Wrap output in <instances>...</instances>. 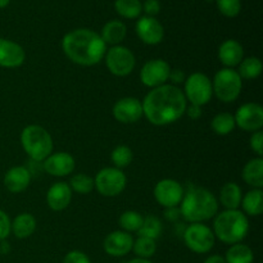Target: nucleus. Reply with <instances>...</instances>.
<instances>
[{"mask_svg":"<svg viewBox=\"0 0 263 263\" xmlns=\"http://www.w3.org/2000/svg\"><path fill=\"white\" fill-rule=\"evenodd\" d=\"M185 113L187 115V117L192 118V120H198V118L202 116V107H198V105L190 104L189 107H186Z\"/></svg>","mask_w":263,"mask_h":263,"instance_id":"obj_41","label":"nucleus"},{"mask_svg":"<svg viewBox=\"0 0 263 263\" xmlns=\"http://www.w3.org/2000/svg\"><path fill=\"white\" fill-rule=\"evenodd\" d=\"M143 116L154 126H167L179 121L186 110L184 92L176 85L164 84L154 87L141 102Z\"/></svg>","mask_w":263,"mask_h":263,"instance_id":"obj_1","label":"nucleus"},{"mask_svg":"<svg viewBox=\"0 0 263 263\" xmlns=\"http://www.w3.org/2000/svg\"><path fill=\"white\" fill-rule=\"evenodd\" d=\"M113 117L121 123H135L143 117V105L138 98L126 97L113 105Z\"/></svg>","mask_w":263,"mask_h":263,"instance_id":"obj_14","label":"nucleus"},{"mask_svg":"<svg viewBox=\"0 0 263 263\" xmlns=\"http://www.w3.org/2000/svg\"><path fill=\"white\" fill-rule=\"evenodd\" d=\"M212 231L222 243L230 246L241 243L249 233L248 217L239 210H225L215 216Z\"/></svg>","mask_w":263,"mask_h":263,"instance_id":"obj_4","label":"nucleus"},{"mask_svg":"<svg viewBox=\"0 0 263 263\" xmlns=\"http://www.w3.org/2000/svg\"><path fill=\"white\" fill-rule=\"evenodd\" d=\"M63 263H91L89 257L81 251H71L66 254Z\"/></svg>","mask_w":263,"mask_h":263,"instance_id":"obj_39","label":"nucleus"},{"mask_svg":"<svg viewBox=\"0 0 263 263\" xmlns=\"http://www.w3.org/2000/svg\"><path fill=\"white\" fill-rule=\"evenodd\" d=\"M184 84L182 92L186 98V102H189L190 104L203 107L211 102L213 95L212 81L207 74L202 72H194L185 79Z\"/></svg>","mask_w":263,"mask_h":263,"instance_id":"obj_7","label":"nucleus"},{"mask_svg":"<svg viewBox=\"0 0 263 263\" xmlns=\"http://www.w3.org/2000/svg\"><path fill=\"white\" fill-rule=\"evenodd\" d=\"M10 225H12V221H10L9 216L4 211L0 210V241L5 240L9 236V234L12 233Z\"/></svg>","mask_w":263,"mask_h":263,"instance_id":"obj_37","label":"nucleus"},{"mask_svg":"<svg viewBox=\"0 0 263 263\" xmlns=\"http://www.w3.org/2000/svg\"><path fill=\"white\" fill-rule=\"evenodd\" d=\"M134 154L131 148L127 145H118L113 149L112 154H110V159H112L113 164L116 168H125V167L130 166L133 162Z\"/></svg>","mask_w":263,"mask_h":263,"instance_id":"obj_35","label":"nucleus"},{"mask_svg":"<svg viewBox=\"0 0 263 263\" xmlns=\"http://www.w3.org/2000/svg\"><path fill=\"white\" fill-rule=\"evenodd\" d=\"M251 148L258 157L263 156V133L262 130L256 131L251 136Z\"/></svg>","mask_w":263,"mask_h":263,"instance_id":"obj_38","label":"nucleus"},{"mask_svg":"<svg viewBox=\"0 0 263 263\" xmlns=\"http://www.w3.org/2000/svg\"><path fill=\"white\" fill-rule=\"evenodd\" d=\"M204 263H226L225 257L220 256V254H213V256H210L207 259H205Z\"/></svg>","mask_w":263,"mask_h":263,"instance_id":"obj_44","label":"nucleus"},{"mask_svg":"<svg viewBox=\"0 0 263 263\" xmlns=\"http://www.w3.org/2000/svg\"><path fill=\"white\" fill-rule=\"evenodd\" d=\"M241 199H243V193L236 182H226L221 187L218 200L225 207V210H239Z\"/></svg>","mask_w":263,"mask_h":263,"instance_id":"obj_24","label":"nucleus"},{"mask_svg":"<svg viewBox=\"0 0 263 263\" xmlns=\"http://www.w3.org/2000/svg\"><path fill=\"white\" fill-rule=\"evenodd\" d=\"M241 177L244 181L253 186V189H262L263 187V159L262 157L251 159L243 167Z\"/></svg>","mask_w":263,"mask_h":263,"instance_id":"obj_22","label":"nucleus"},{"mask_svg":"<svg viewBox=\"0 0 263 263\" xmlns=\"http://www.w3.org/2000/svg\"><path fill=\"white\" fill-rule=\"evenodd\" d=\"M127 263H152V262L149 261V259H145V258H138V257H136V258L131 259V261H128Z\"/></svg>","mask_w":263,"mask_h":263,"instance_id":"obj_45","label":"nucleus"},{"mask_svg":"<svg viewBox=\"0 0 263 263\" xmlns=\"http://www.w3.org/2000/svg\"><path fill=\"white\" fill-rule=\"evenodd\" d=\"M218 10L228 18L238 17L241 10V0H216Z\"/></svg>","mask_w":263,"mask_h":263,"instance_id":"obj_36","label":"nucleus"},{"mask_svg":"<svg viewBox=\"0 0 263 263\" xmlns=\"http://www.w3.org/2000/svg\"><path fill=\"white\" fill-rule=\"evenodd\" d=\"M69 187L72 192H76L79 194H89L94 190V179L85 174H76L69 180Z\"/></svg>","mask_w":263,"mask_h":263,"instance_id":"obj_34","label":"nucleus"},{"mask_svg":"<svg viewBox=\"0 0 263 263\" xmlns=\"http://www.w3.org/2000/svg\"><path fill=\"white\" fill-rule=\"evenodd\" d=\"M244 213L249 216H259L263 212V192L262 189L249 190L241 199Z\"/></svg>","mask_w":263,"mask_h":263,"instance_id":"obj_26","label":"nucleus"},{"mask_svg":"<svg viewBox=\"0 0 263 263\" xmlns=\"http://www.w3.org/2000/svg\"><path fill=\"white\" fill-rule=\"evenodd\" d=\"M62 49L67 58L74 64L91 67L104 58L107 44L95 31L89 28H77L64 35Z\"/></svg>","mask_w":263,"mask_h":263,"instance_id":"obj_2","label":"nucleus"},{"mask_svg":"<svg viewBox=\"0 0 263 263\" xmlns=\"http://www.w3.org/2000/svg\"><path fill=\"white\" fill-rule=\"evenodd\" d=\"M105 66L115 76L125 77L134 71L136 66V59L133 51L122 45H116L107 51L104 55Z\"/></svg>","mask_w":263,"mask_h":263,"instance_id":"obj_10","label":"nucleus"},{"mask_svg":"<svg viewBox=\"0 0 263 263\" xmlns=\"http://www.w3.org/2000/svg\"><path fill=\"white\" fill-rule=\"evenodd\" d=\"M135 31L138 37L146 45H157L163 40L164 28L156 17L144 15L139 18Z\"/></svg>","mask_w":263,"mask_h":263,"instance_id":"obj_15","label":"nucleus"},{"mask_svg":"<svg viewBox=\"0 0 263 263\" xmlns=\"http://www.w3.org/2000/svg\"><path fill=\"white\" fill-rule=\"evenodd\" d=\"M218 59L226 68H234L239 66L244 59L243 46L234 39L225 40L218 48Z\"/></svg>","mask_w":263,"mask_h":263,"instance_id":"obj_21","label":"nucleus"},{"mask_svg":"<svg viewBox=\"0 0 263 263\" xmlns=\"http://www.w3.org/2000/svg\"><path fill=\"white\" fill-rule=\"evenodd\" d=\"M143 10L148 17H156L161 12V3L158 0H145L143 4Z\"/></svg>","mask_w":263,"mask_h":263,"instance_id":"obj_40","label":"nucleus"},{"mask_svg":"<svg viewBox=\"0 0 263 263\" xmlns=\"http://www.w3.org/2000/svg\"><path fill=\"white\" fill-rule=\"evenodd\" d=\"M115 9L121 17L135 20L143 12V3L140 0H116Z\"/></svg>","mask_w":263,"mask_h":263,"instance_id":"obj_28","label":"nucleus"},{"mask_svg":"<svg viewBox=\"0 0 263 263\" xmlns=\"http://www.w3.org/2000/svg\"><path fill=\"white\" fill-rule=\"evenodd\" d=\"M185 246L197 254H204L215 247V234L210 226L204 223H190L182 235Z\"/></svg>","mask_w":263,"mask_h":263,"instance_id":"obj_9","label":"nucleus"},{"mask_svg":"<svg viewBox=\"0 0 263 263\" xmlns=\"http://www.w3.org/2000/svg\"><path fill=\"white\" fill-rule=\"evenodd\" d=\"M25 59L26 53L20 44L0 37V67L17 68L22 66Z\"/></svg>","mask_w":263,"mask_h":263,"instance_id":"obj_18","label":"nucleus"},{"mask_svg":"<svg viewBox=\"0 0 263 263\" xmlns=\"http://www.w3.org/2000/svg\"><path fill=\"white\" fill-rule=\"evenodd\" d=\"M235 120L231 113L228 112H221L213 117L212 122H211V127L215 131L217 135L226 136L231 134L235 128Z\"/></svg>","mask_w":263,"mask_h":263,"instance_id":"obj_30","label":"nucleus"},{"mask_svg":"<svg viewBox=\"0 0 263 263\" xmlns=\"http://www.w3.org/2000/svg\"><path fill=\"white\" fill-rule=\"evenodd\" d=\"M72 199V190L68 182H55L49 187L46 193V203L49 208L55 212L66 210Z\"/></svg>","mask_w":263,"mask_h":263,"instance_id":"obj_19","label":"nucleus"},{"mask_svg":"<svg viewBox=\"0 0 263 263\" xmlns=\"http://www.w3.org/2000/svg\"><path fill=\"white\" fill-rule=\"evenodd\" d=\"M180 204V213L190 223H203L218 213L217 198L205 187H190Z\"/></svg>","mask_w":263,"mask_h":263,"instance_id":"obj_3","label":"nucleus"},{"mask_svg":"<svg viewBox=\"0 0 263 263\" xmlns=\"http://www.w3.org/2000/svg\"><path fill=\"white\" fill-rule=\"evenodd\" d=\"M185 74L184 72L180 71V69H171V73H170V79L174 84H181V82H185Z\"/></svg>","mask_w":263,"mask_h":263,"instance_id":"obj_43","label":"nucleus"},{"mask_svg":"<svg viewBox=\"0 0 263 263\" xmlns=\"http://www.w3.org/2000/svg\"><path fill=\"white\" fill-rule=\"evenodd\" d=\"M184 187L174 179H163L154 187V198L164 208L179 207L184 197Z\"/></svg>","mask_w":263,"mask_h":263,"instance_id":"obj_12","label":"nucleus"},{"mask_svg":"<svg viewBox=\"0 0 263 263\" xmlns=\"http://www.w3.org/2000/svg\"><path fill=\"white\" fill-rule=\"evenodd\" d=\"M243 89V80L234 68H222L215 74L212 81L213 94L223 103L236 100Z\"/></svg>","mask_w":263,"mask_h":263,"instance_id":"obj_6","label":"nucleus"},{"mask_svg":"<svg viewBox=\"0 0 263 263\" xmlns=\"http://www.w3.org/2000/svg\"><path fill=\"white\" fill-rule=\"evenodd\" d=\"M138 234L139 236H144V238H149V239H153V240H157L162 234L161 220L153 215L145 216L143 220V225H141V228L139 229Z\"/></svg>","mask_w":263,"mask_h":263,"instance_id":"obj_31","label":"nucleus"},{"mask_svg":"<svg viewBox=\"0 0 263 263\" xmlns=\"http://www.w3.org/2000/svg\"><path fill=\"white\" fill-rule=\"evenodd\" d=\"M10 3V0H0V9H3V8L8 7Z\"/></svg>","mask_w":263,"mask_h":263,"instance_id":"obj_46","label":"nucleus"},{"mask_svg":"<svg viewBox=\"0 0 263 263\" xmlns=\"http://www.w3.org/2000/svg\"><path fill=\"white\" fill-rule=\"evenodd\" d=\"M164 217L168 221H177L181 217V213H180L179 207H172V208H166L164 211Z\"/></svg>","mask_w":263,"mask_h":263,"instance_id":"obj_42","label":"nucleus"},{"mask_svg":"<svg viewBox=\"0 0 263 263\" xmlns=\"http://www.w3.org/2000/svg\"><path fill=\"white\" fill-rule=\"evenodd\" d=\"M31 179H32V175L27 167H12L9 171H7L4 176V186L7 187L8 192L18 194V193H22L27 189Z\"/></svg>","mask_w":263,"mask_h":263,"instance_id":"obj_20","label":"nucleus"},{"mask_svg":"<svg viewBox=\"0 0 263 263\" xmlns=\"http://www.w3.org/2000/svg\"><path fill=\"white\" fill-rule=\"evenodd\" d=\"M126 35H127V27L122 21L118 20H113L105 23L104 27L102 28V33H100L103 41L107 45L109 44L112 46L120 45L125 40Z\"/></svg>","mask_w":263,"mask_h":263,"instance_id":"obj_23","label":"nucleus"},{"mask_svg":"<svg viewBox=\"0 0 263 263\" xmlns=\"http://www.w3.org/2000/svg\"><path fill=\"white\" fill-rule=\"evenodd\" d=\"M21 144L31 161L44 162L53 153V139L43 126L30 125L21 133Z\"/></svg>","mask_w":263,"mask_h":263,"instance_id":"obj_5","label":"nucleus"},{"mask_svg":"<svg viewBox=\"0 0 263 263\" xmlns=\"http://www.w3.org/2000/svg\"><path fill=\"white\" fill-rule=\"evenodd\" d=\"M133 251L138 256V258L149 259L151 257H153L156 254L157 241L153 240V239L139 236L136 240H134Z\"/></svg>","mask_w":263,"mask_h":263,"instance_id":"obj_32","label":"nucleus"},{"mask_svg":"<svg viewBox=\"0 0 263 263\" xmlns=\"http://www.w3.org/2000/svg\"><path fill=\"white\" fill-rule=\"evenodd\" d=\"M134 238L130 233L123 230L113 231L108 234L103 243V248L107 254L112 257H123L133 251Z\"/></svg>","mask_w":263,"mask_h":263,"instance_id":"obj_17","label":"nucleus"},{"mask_svg":"<svg viewBox=\"0 0 263 263\" xmlns=\"http://www.w3.org/2000/svg\"><path fill=\"white\" fill-rule=\"evenodd\" d=\"M234 120L241 130L256 133L263 127V108L257 103H246L238 108Z\"/></svg>","mask_w":263,"mask_h":263,"instance_id":"obj_13","label":"nucleus"},{"mask_svg":"<svg viewBox=\"0 0 263 263\" xmlns=\"http://www.w3.org/2000/svg\"><path fill=\"white\" fill-rule=\"evenodd\" d=\"M226 263H253L254 254L251 247L243 243L233 244L225 254Z\"/></svg>","mask_w":263,"mask_h":263,"instance_id":"obj_27","label":"nucleus"},{"mask_svg":"<svg viewBox=\"0 0 263 263\" xmlns=\"http://www.w3.org/2000/svg\"><path fill=\"white\" fill-rule=\"evenodd\" d=\"M41 163H43L44 171L55 177L68 176L74 171V167H76L74 158L69 153H66V152L51 153Z\"/></svg>","mask_w":263,"mask_h":263,"instance_id":"obj_16","label":"nucleus"},{"mask_svg":"<svg viewBox=\"0 0 263 263\" xmlns=\"http://www.w3.org/2000/svg\"><path fill=\"white\" fill-rule=\"evenodd\" d=\"M127 184V177L122 170L116 167H105L100 170L94 179V189L100 195L113 198L120 195L125 190Z\"/></svg>","mask_w":263,"mask_h":263,"instance_id":"obj_8","label":"nucleus"},{"mask_svg":"<svg viewBox=\"0 0 263 263\" xmlns=\"http://www.w3.org/2000/svg\"><path fill=\"white\" fill-rule=\"evenodd\" d=\"M144 217L136 211H126L120 216V226L126 233H138L143 225Z\"/></svg>","mask_w":263,"mask_h":263,"instance_id":"obj_33","label":"nucleus"},{"mask_svg":"<svg viewBox=\"0 0 263 263\" xmlns=\"http://www.w3.org/2000/svg\"><path fill=\"white\" fill-rule=\"evenodd\" d=\"M262 62L257 57H249L243 59L239 64L238 73L241 80H254L261 76L262 73Z\"/></svg>","mask_w":263,"mask_h":263,"instance_id":"obj_29","label":"nucleus"},{"mask_svg":"<svg viewBox=\"0 0 263 263\" xmlns=\"http://www.w3.org/2000/svg\"><path fill=\"white\" fill-rule=\"evenodd\" d=\"M171 73V67L163 59H152L144 63L140 71V80L145 86L154 89L167 84Z\"/></svg>","mask_w":263,"mask_h":263,"instance_id":"obj_11","label":"nucleus"},{"mask_svg":"<svg viewBox=\"0 0 263 263\" xmlns=\"http://www.w3.org/2000/svg\"><path fill=\"white\" fill-rule=\"evenodd\" d=\"M36 230V218L31 213H21L10 225V231L18 239H27L35 233Z\"/></svg>","mask_w":263,"mask_h":263,"instance_id":"obj_25","label":"nucleus"}]
</instances>
